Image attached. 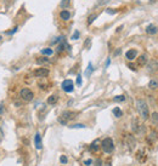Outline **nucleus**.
Here are the masks:
<instances>
[{
  "label": "nucleus",
  "instance_id": "4be33fe9",
  "mask_svg": "<svg viewBox=\"0 0 158 166\" xmlns=\"http://www.w3.org/2000/svg\"><path fill=\"white\" fill-rule=\"evenodd\" d=\"M42 53H43V55H45V56H51V55L54 53V51H52L51 49L46 47V49H43V50H42Z\"/></svg>",
  "mask_w": 158,
  "mask_h": 166
},
{
  "label": "nucleus",
  "instance_id": "72a5a7b5",
  "mask_svg": "<svg viewBox=\"0 0 158 166\" xmlns=\"http://www.w3.org/2000/svg\"><path fill=\"white\" fill-rule=\"evenodd\" d=\"M0 39H2V37H0Z\"/></svg>",
  "mask_w": 158,
  "mask_h": 166
},
{
  "label": "nucleus",
  "instance_id": "5701e85b",
  "mask_svg": "<svg viewBox=\"0 0 158 166\" xmlns=\"http://www.w3.org/2000/svg\"><path fill=\"white\" fill-rule=\"evenodd\" d=\"M98 17V14H91L89 17H88V24H91L94 21H95V18Z\"/></svg>",
  "mask_w": 158,
  "mask_h": 166
},
{
  "label": "nucleus",
  "instance_id": "bb28decb",
  "mask_svg": "<svg viewBox=\"0 0 158 166\" xmlns=\"http://www.w3.org/2000/svg\"><path fill=\"white\" fill-rule=\"evenodd\" d=\"M60 161H61V162H62L63 165H65V164H67V161H68V159H67V158H66L65 155H62V156L60 158Z\"/></svg>",
  "mask_w": 158,
  "mask_h": 166
},
{
  "label": "nucleus",
  "instance_id": "7ed1b4c3",
  "mask_svg": "<svg viewBox=\"0 0 158 166\" xmlns=\"http://www.w3.org/2000/svg\"><path fill=\"white\" fill-rule=\"evenodd\" d=\"M33 97H34V93H33V91H32L30 89L23 87V89L20 90V98L22 99V101H24V102H30L32 99H33Z\"/></svg>",
  "mask_w": 158,
  "mask_h": 166
},
{
  "label": "nucleus",
  "instance_id": "1a4fd4ad",
  "mask_svg": "<svg viewBox=\"0 0 158 166\" xmlns=\"http://www.w3.org/2000/svg\"><path fill=\"white\" fill-rule=\"evenodd\" d=\"M125 57L128 61H134L138 57V50L136 49H130L125 52Z\"/></svg>",
  "mask_w": 158,
  "mask_h": 166
},
{
  "label": "nucleus",
  "instance_id": "dca6fc26",
  "mask_svg": "<svg viewBox=\"0 0 158 166\" xmlns=\"http://www.w3.org/2000/svg\"><path fill=\"white\" fill-rule=\"evenodd\" d=\"M148 119L151 120V124H152L153 126H158V113H157V112L152 113V114L150 115Z\"/></svg>",
  "mask_w": 158,
  "mask_h": 166
},
{
  "label": "nucleus",
  "instance_id": "f03ea898",
  "mask_svg": "<svg viewBox=\"0 0 158 166\" xmlns=\"http://www.w3.org/2000/svg\"><path fill=\"white\" fill-rule=\"evenodd\" d=\"M77 114H78V113H76V112H73V110H66V112H63V113L58 116V122L62 124V125H66L68 121H71V120H73L74 118H77Z\"/></svg>",
  "mask_w": 158,
  "mask_h": 166
},
{
  "label": "nucleus",
  "instance_id": "9b49d317",
  "mask_svg": "<svg viewBox=\"0 0 158 166\" xmlns=\"http://www.w3.org/2000/svg\"><path fill=\"white\" fill-rule=\"evenodd\" d=\"M145 32L147 33V34H150V35H154V34H157L158 28H157V26H154V24H148V26L146 27Z\"/></svg>",
  "mask_w": 158,
  "mask_h": 166
},
{
  "label": "nucleus",
  "instance_id": "cd10ccee",
  "mask_svg": "<svg viewBox=\"0 0 158 166\" xmlns=\"http://www.w3.org/2000/svg\"><path fill=\"white\" fill-rule=\"evenodd\" d=\"M16 32H17V27L12 28V30H9V32H6V34H8V35H11V34H14V33H16Z\"/></svg>",
  "mask_w": 158,
  "mask_h": 166
},
{
  "label": "nucleus",
  "instance_id": "473e14b6",
  "mask_svg": "<svg viewBox=\"0 0 158 166\" xmlns=\"http://www.w3.org/2000/svg\"><path fill=\"white\" fill-rule=\"evenodd\" d=\"M128 67H129V68H130L132 71H136V68H135V65H133V64H130V63L128 64Z\"/></svg>",
  "mask_w": 158,
  "mask_h": 166
},
{
  "label": "nucleus",
  "instance_id": "20e7f679",
  "mask_svg": "<svg viewBox=\"0 0 158 166\" xmlns=\"http://www.w3.org/2000/svg\"><path fill=\"white\" fill-rule=\"evenodd\" d=\"M101 148H102V150H104L105 153L111 154V153L113 152V149H114L113 140L110 138V137H106L105 140H102V142H101Z\"/></svg>",
  "mask_w": 158,
  "mask_h": 166
},
{
  "label": "nucleus",
  "instance_id": "2f4dec72",
  "mask_svg": "<svg viewBox=\"0 0 158 166\" xmlns=\"http://www.w3.org/2000/svg\"><path fill=\"white\" fill-rule=\"evenodd\" d=\"M91 164H92V160H91V159H89V160H85V161H84V165H86V166H90Z\"/></svg>",
  "mask_w": 158,
  "mask_h": 166
},
{
  "label": "nucleus",
  "instance_id": "a878e982",
  "mask_svg": "<svg viewBox=\"0 0 158 166\" xmlns=\"http://www.w3.org/2000/svg\"><path fill=\"white\" fill-rule=\"evenodd\" d=\"M71 127L72 128H84L85 125H83V124H76V125H72Z\"/></svg>",
  "mask_w": 158,
  "mask_h": 166
},
{
  "label": "nucleus",
  "instance_id": "c85d7f7f",
  "mask_svg": "<svg viewBox=\"0 0 158 166\" xmlns=\"http://www.w3.org/2000/svg\"><path fill=\"white\" fill-rule=\"evenodd\" d=\"M90 72H92V64L91 63H89V67H88V71H86V75H89Z\"/></svg>",
  "mask_w": 158,
  "mask_h": 166
},
{
  "label": "nucleus",
  "instance_id": "6e6552de",
  "mask_svg": "<svg viewBox=\"0 0 158 166\" xmlns=\"http://www.w3.org/2000/svg\"><path fill=\"white\" fill-rule=\"evenodd\" d=\"M147 62H148V56L146 53H142L139 57H136V63L139 67H144V65L147 64Z\"/></svg>",
  "mask_w": 158,
  "mask_h": 166
},
{
  "label": "nucleus",
  "instance_id": "393cba45",
  "mask_svg": "<svg viewBox=\"0 0 158 166\" xmlns=\"http://www.w3.org/2000/svg\"><path fill=\"white\" fill-rule=\"evenodd\" d=\"M90 44H91V38H86V41L84 43V47H85L86 50H89V47H90Z\"/></svg>",
  "mask_w": 158,
  "mask_h": 166
},
{
  "label": "nucleus",
  "instance_id": "9d476101",
  "mask_svg": "<svg viewBox=\"0 0 158 166\" xmlns=\"http://www.w3.org/2000/svg\"><path fill=\"white\" fill-rule=\"evenodd\" d=\"M58 16H60V18H61L62 21H65V22H66V21H70V18H71V16H72V15H71V12H70L68 10L63 9V10L60 12V15H58Z\"/></svg>",
  "mask_w": 158,
  "mask_h": 166
},
{
  "label": "nucleus",
  "instance_id": "4468645a",
  "mask_svg": "<svg viewBox=\"0 0 158 166\" xmlns=\"http://www.w3.org/2000/svg\"><path fill=\"white\" fill-rule=\"evenodd\" d=\"M148 89L150 90H157L158 89V79L157 78H152L148 83Z\"/></svg>",
  "mask_w": 158,
  "mask_h": 166
},
{
  "label": "nucleus",
  "instance_id": "412c9836",
  "mask_svg": "<svg viewBox=\"0 0 158 166\" xmlns=\"http://www.w3.org/2000/svg\"><path fill=\"white\" fill-rule=\"evenodd\" d=\"M113 101H114V102H124V101H125V96H124V95L116 96V97L113 98Z\"/></svg>",
  "mask_w": 158,
  "mask_h": 166
},
{
  "label": "nucleus",
  "instance_id": "7c9ffc66",
  "mask_svg": "<svg viewBox=\"0 0 158 166\" xmlns=\"http://www.w3.org/2000/svg\"><path fill=\"white\" fill-rule=\"evenodd\" d=\"M78 37H79V32L77 30V32L74 33V34H73V37H72V39H73V40H76V39H78Z\"/></svg>",
  "mask_w": 158,
  "mask_h": 166
},
{
  "label": "nucleus",
  "instance_id": "c756f323",
  "mask_svg": "<svg viewBox=\"0 0 158 166\" xmlns=\"http://www.w3.org/2000/svg\"><path fill=\"white\" fill-rule=\"evenodd\" d=\"M77 85H82V75L80 74L77 77Z\"/></svg>",
  "mask_w": 158,
  "mask_h": 166
},
{
  "label": "nucleus",
  "instance_id": "ddd939ff",
  "mask_svg": "<svg viewBox=\"0 0 158 166\" xmlns=\"http://www.w3.org/2000/svg\"><path fill=\"white\" fill-rule=\"evenodd\" d=\"M100 147H101L100 140H95V141L91 143V146H90V150H91V152H98Z\"/></svg>",
  "mask_w": 158,
  "mask_h": 166
},
{
  "label": "nucleus",
  "instance_id": "f8f14e48",
  "mask_svg": "<svg viewBox=\"0 0 158 166\" xmlns=\"http://www.w3.org/2000/svg\"><path fill=\"white\" fill-rule=\"evenodd\" d=\"M36 62H37V64H39V65H46V64H49L50 63V59H49V57H46V56H42V57H38L37 59H36Z\"/></svg>",
  "mask_w": 158,
  "mask_h": 166
},
{
  "label": "nucleus",
  "instance_id": "6ab92c4d",
  "mask_svg": "<svg viewBox=\"0 0 158 166\" xmlns=\"http://www.w3.org/2000/svg\"><path fill=\"white\" fill-rule=\"evenodd\" d=\"M132 128H133L134 132H138L139 131V124H138V119L136 118L133 119V121H132Z\"/></svg>",
  "mask_w": 158,
  "mask_h": 166
},
{
  "label": "nucleus",
  "instance_id": "0eeeda50",
  "mask_svg": "<svg viewBox=\"0 0 158 166\" xmlns=\"http://www.w3.org/2000/svg\"><path fill=\"white\" fill-rule=\"evenodd\" d=\"M62 90L65 91V92H72L74 90V84L71 79H66V80H63L62 81Z\"/></svg>",
  "mask_w": 158,
  "mask_h": 166
},
{
  "label": "nucleus",
  "instance_id": "f257e3e1",
  "mask_svg": "<svg viewBox=\"0 0 158 166\" xmlns=\"http://www.w3.org/2000/svg\"><path fill=\"white\" fill-rule=\"evenodd\" d=\"M136 109H138V112L140 114V118L144 121L148 120V118H150V110H148L147 103L144 101V99H141V98L136 99Z\"/></svg>",
  "mask_w": 158,
  "mask_h": 166
},
{
  "label": "nucleus",
  "instance_id": "423d86ee",
  "mask_svg": "<svg viewBox=\"0 0 158 166\" xmlns=\"http://www.w3.org/2000/svg\"><path fill=\"white\" fill-rule=\"evenodd\" d=\"M49 74H50V71H49L48 68H45V67L37 68V69L33 72V75H34L36 78H39V79H44V78H46Z\"/></svg>",
  "mask_w": 158,
  "mask_h": 166
},
{
  "label": "nucleus",
  "instance_id": "a211bd4d",
  "mask_svg": "<svg viewBox=\"0 0 158 166\" xmlns=\"http://www.w3.org/2000/svg\"><path fill=\"white\" fill-rule=\"evenodd\" d=\"M57 101H58V96L57 95H51V96L48 97L46 102H48V104H56Z\"/></svg>",
  "mask_w": 158,
  "mask_h": 166
},
{
  "label": "nucleus",
  "instance_id": "b1692460",
  "mask_svg": "<svg viewBox=\"0 0 158 166\" xmlns=\"http://www.w3.org/2000/svg\"><path fill=\"white\" fill-rule=\"evenodd\" d=\"M70 5H71V0H62V2H61V6H62L63 9L68 8Z\"/></svg>",
  "mask_w": 158,
  "mask_h": 166
},
{
  "label": "nucleus",
  "instance_id": "aec40b11",
  "mask_svg": "<svg viewBox=\"0 0 158 166\" xmlns=\"http://www.w3.org/2000/svg\"><path fill=\"white\" fill-rule=\"evenodd\" d=\"M113 114H114V116H116V118H120V116L123 115V112L120 110V108L116 107V108L113 109Z\"/></svg>",
  "mask_w": 158,
  "mask_h": 166
},
{
  "label": "nucleus",
  "instance_id": "2eb2a0df",
  "mask_svg": "<svg viewBox=\"0 0 158 166\" xmlns=\"http://www.w3.org/2000/svg\"><path fill=\"white\" fill-rule=\"evenodd\" d=\"M34 143H36V148L37 149H42L43 144H42V137H40V134H36V137H34Z\"/></svg>",
  "mask_w": 158,
  "mask_h": 166
},
{
  "label": "nucleus",
  "instance_id": "39448f33",
  "mask_svg": "<svg viewBox=\"0 0 158 166\" xmlns=\"http://www.w3.org/2000/svg\"><path fill=\"white\" fill-rule=\"evenodd\" d=\"M146 68H147V72L150 74H156L158 72V61L156 58L150 59L146 64Z\"/></svg>",
  "mask_w": 158,
  "mask_h": 166
},
{
  "label": "nucleus",
  "instance_id": "f3484780",
  "mask_svg": "<svg viewBox=\"0 0 158 166\" xmlns=\"http://www.w3.org/2000/svg\"><path fill=\"white\" fill-rule=\"evenodd\" d=\"M157 132L156 131H151L150 132V135H148V137H147V141H148V143H153V142H156L157 141Z\"/></svg>",
  "mask_w": 158,
  "mask_h": 166
}]
</instances>
